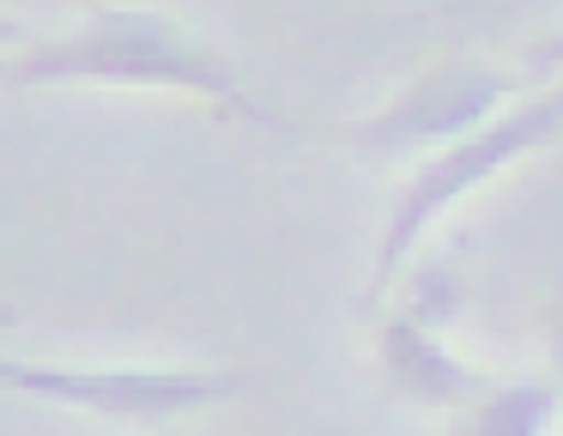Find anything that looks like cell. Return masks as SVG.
Here are the masks:
<instances>
[{"label":"cell","instance_id":"cell-1","mask_svg":"<svg viewBox=\"0 0 563 436\" xmlns=\"http://www.w3.org/2000/svg\"><path fill=\"white\" fill-rule=\"evenodd\" d=\"M0 85H13V91H37V85H152V91H200L212 103H231L249 121H273L243 91L231 61L200 48L176 19L140 7H110L86 31L37 43L19 61H0Z\"/></svg>","mask_w":563,"mask_h":436},{"label":"cell","instance_id":"cell-4","mask_svg":"<svg viewBox=\"0 0 563 436\" xmlns=\"http://www.w3.org/2000/svg\"><path fill=\"white\" fill-rule=\"evenodd\" d=\"M509 97V79L485 67H442L424 73L418 85H406L388 109L364 128V145L376 152H400V145L449 140V133L478 128L485 116H497V103Z\"/></svg>","mask_w":563,"mask_h":436},{"label":"cell","instance_id":"cell-8","mask_svg":"<svg viewBox=\"0 0 563 436\" xmlns=\"http://www.w3.org/2000/svg\"><path fill=\"white\" fill-rule=\"evenodd\" d=\"M19 36H25V24H13L7 12H0V48H7V43H19Z\"/></svg>","mask_w":563,"mask_h":436},{"label":"cell","instance_id":"cell-5","mask_svg":"<svg viewBox=\"0 0 563 436\" xmlns=\"http://www.w3.org/2000/svg\"><path fill=\"white\" fill-rule=\"evenodd\" d=\"M382 358H388V382L400 388L406 400H424V406H454V400L478 394V375L466 363H454L449 351L437 346V327L412 321H388L382 334Z\"/></svg>","mask_w":563,"mask_h":436},{"label":"cell","instance_id":"cell-7","mask_svg":"<svg viewBox=\"0 0 563 436\" xmlns=\"http://www.w3.org/2000/svg\"><path fill=\"white\" fill-rule=\"evenodd\" d=\"M533 67H563V36H551V43L533 48Z\"/></svg>","mask_w":563,"mask_h":436},{"label":"cell","instance_id":"cell-9","mask_svg":"<svg viewBox=\"0 0 563 436\" xmlns=\"http://www.w3.org/2000/svg\"><path fill=\"white\" fill-rule=\"evenodd\" d=\"M551 346H558V363H563V315H558V339H551Z\"/></svg>","mask_w":563,"mask_h":436},{"label":"cell","instance_id":"cell-6","mask_svg":"<svg viewBox=\"0 0 563 436\" xmlns=\"http://www.w3.org/2000/svg\"><path fill=\"white\" fill-rule=\"evenodd\" d=\"M551 406H558V388H539V382H521V388H503L497 400L485 406V418L473 430H497V436H533L551 424Z\"/></svg>","mask_w":563,"mask_h":436},{"label":"cell","instance_id":"cell-2","mask_svg":"<svg viewBox=\"0 0 563 436\" xmlns=\"http://www.w3.org/2000/svg\"><path fill=\"white\" fill-rule=\"evenodd\" d=\"M558 133H563V85L545 91V97H533V103H521V109H509V116H497V121L485 116L478 128L461 133V145H449V152L430 157L424 170H412V182L400 188V200H394V212H388V230H382L369 303L394 285V273H400L406 254L418 249V237L430 230V218H442L454 200H466L478 182H490L503 164H515L521 152L558 140Z\"/></svg>","mask_w":563,"mask_h":436},{"label":"cell","instance_id":"cell-3","mask_svg":"<svg viewBox=\"0 0 563 436\" xmlns=\"http://www.w3.org/2000/svg\"><path fill=\"white\" fill-rule=\"evenodd\" d=\"M0 388L37 400H62L91 418L115 424H170L183 412H200L212 400L243 394L236 375H200V370H55V363H19L0 358Z\"/></svg>","mask_w":563,"mask_h":436}]
</instances>
